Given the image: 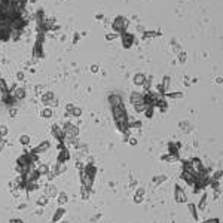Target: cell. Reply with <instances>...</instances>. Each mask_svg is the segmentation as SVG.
<instances>
[{"instance_id": "cell-1", "label": "cell", "mask_w": 223, "mask_h": 223, "mask_svg": "<svg viewBox=\"0 0 223 223\" xmlns=\"http://www.w3.org/2000/svg\"><path fill=\"white\" fill-rule=\"evenodd\" d=\"M174 199H175V202H178V204H185V202H187V196H186L185 190H183L180 186H178V185L174 186Z\"/></svg>"}, {"instance_id": "cell-2", "label": "cell", "mask_w": 223, "mask_h": 223, "mask_svg": "<svg viewBox=\"0 0 223 223\" xmlns=\"http://www.w3.org/2000/svg\"><path fill=\"white\" fill-rule=\"evenodd\" d=\"M79 173H80V182H82V186H85V187H88V189H92V183H94L95 178L91 177L88 173H85L83 170L79 171Z\"/></svg>"}, {"instance_id": "cell-3", "label": "cell", "mask_w": 223, "mask_h": 223, "mask_svg": "<svg viewBox=\"0 0 223 223\" xmlns=\"http://www.w3.org/2000/svg\"><path fill=\"white\" fill-rule=\"evenodd\" d=\"M72 158V155H70V150L67 149V147H62L58 153V159H57V164H67V161H69Z\"/></svg>"}, {"instance_id": "cell-4", "label": "cell", "mask_w": 223, "mask_h": 223, "mask_svg": "<svg viewBox=\"0 0 223 223\" xmlns=\"http://www.w3.org/2000/svg\"><path fill=\"white\" fill-rule=\"evenodd\" d=\"M24 175V180H26V183H30V182H37L39 180V177H40V174L37 173V170L36 168H31L30 171H27L26 174H22Z\"/></svg>"}, {"instance_id": "cell-5", "label": "cell", "mask_w": 223, "mask_h": 223, "mask_svg": "<svg viewBox=\"0 0 223 223\" xmlns=\"http://www.w3.org/2000/svg\"><path fill=\"white\" fill-rule=\"evenodd\" d=\"M51 132H52V136L58 140V141H62L64 143V132H62V128L58 125V124H54L51 126Z\"/></svg>"}, {"instance_id": "cell-6", "label": "cell", "mask_w": 223, "mask_h": 223, "mask_svg": "<svg viewBox=\"0 0 223 223\" xmlns=\"http://www.w3.org/2000/svg\"><path fill=\"white\" fill-rule=\"evenodd\" d=\"M180 178H182L186 185H189V186H193V185H195V174L182 171V173H180Z\"/></svg>"}, {"instance_id": "cell-7", "label": "cell", "mask_w": 223, "mask_h": 223, "mask_svg": "<svg viewBox=\"0 0 223 223\" xmlns=\"http://www.w3.org/2000/svg\"><path fill=\"white\" fill-rule=\"evenodd\" d=\"M45 195H46L49 199H51V198H57V195H58V189H57V186H55V185H52V183L46 185V187H45Z\"/></svg>"}, {"instance_id": "cell-8", "label": "cell", "mask_w": 223, "mask_h": 223, "mask_svg": "<svg viewBox=\"0 0 223 223\" xmlns=\"http://www.w3.org/2000/svg\"><path fill=\"white\" fill-rule=\"evenodd\" d=\"M144 195H146V189L144 187H138L134 193V204H141L144 201Z\"/></svg>"}, {"instance_id": "cell-9", "label": "cell", "mask_w": 223, "mask_h": 223, "mask_svg": "<svg viewBox=\"0 0 223 223\" xmlns=\"http://www.w3.org/2000/svg\"><path fill=\"white\" fill-rule=\"evenodd\" d=\"M51 147V143L48 141V140H45V141H42V143H39L34 149H33V152H36V153H45V152H48V149Z\"/></svg>"}, {"instance_id": "cell-10", "label": "cell", "mask_w": 223, "mask_h": 223, "mask_svg": "<svg viewBox=\"0 0 223 223\" xmlns=\"http://www.w3.org/2000/svg\"><path fill=\"white\" fill-rule=\"evenodd\" d=\"M64 214H65V208L64 207H58L57 208V211L54 213V216H52V223H60L61 220H62V217H64Z\"/></svg>"}, {"instance_id": "cell-11", "label": "cell", "mask_w": 223, "mask_h": 223, "mask_svg": "<svg viewBox=\"0 0 223 223\" xmlns=\"http://www.w3.org/2000/svg\"><path fill=\"white\" fill-rule=\"evenodd\" d=\"M57 202L60 207H64L67 202H69V195H67L65 192H58L57 195Z\"/></svg>"}, {"instance_id": "cell-12", "label": "cell", "mask_w": 223, "mask_h": 223, "mask_svg": "<svg viewBox=\"0 0 223 223\" xmlns=\"http://www.w3.org/2000/svg\"><path fill=\"white\" fill-rule=\"evenodd\" d=\"M207 202H208V195H207V193H202V196H201V199H199V202H198L196 208L201 210V211H204L205 207H207Z\"/></svg>"}, {"instance_id": "cell-13", "label": "cell", "mask_w": 223, "mask_h": 223, "mask_svg": "<svg viewBox=\"0 0 223 223\" xmlns=\"http://www.w3.org/2000/svg\"><path fill=\"white\" fill-rule=\"evenodd\" d=\"M190 162H192V165H193V168H195V174L204 170V165H202V162H201L199 158H192Z\"/></svg>"}, {"instance_id": "cell-14", "label": "cell", "mask_w": 223, "mask_h": 223, "mask_svg": "<svg viewBox=\"0 0 223 223\" xmlns=\"http://www.w3.org/2000/svg\"><path fill=\"white\" fill-rule=\"evenodd\" d=\"M182 171H186V173L195 174V168H193V165H192L190 159H187V161H183V164H182Z\"/></svg>"}, {"instance_id": "cell-15", "label": "cell", "mask_w": 223, "mask_h": 223, "mask_svg": "<svg viewBox=\"0 0 223 223\" xmlns=\"http://www.w3.org/2000/svg\"><path fill=\"white\" fill-rule=\"evenodd\" d=\"M36 170H37V173H39L40 175H46V174L51 171V167H49L48 164H39V167H37Z\"/></svg>"}, {"instance_id": "cell-16", "label": "cell", "mask_w": 223, "mask_h": 223, "mask_svg": "<svg viewBox=\"0 0 223 223\" xmlns=\"http://www.w3.org/2000/svg\"><path fill=\"white\" fill-rule=\"evenodd\" d=\"M187 207H189V211H190V214H192V217H193V220H199V214H198V208H196V204H192V202H189L187 204Z\"/></svg>"}, {"instance_id": "cell-17", "label": "cell", "mask_w": 223, "mask_h": 223, "mask_svg": "<svg viewBox=\"0 0 223 223\" xmlns=\"http://www.w3.org/2000/svg\"><path fill=\"white\" fill-rule=\"evenodd\" d=\"M178 150H180V149L175 146V143H168V153L173 155L174 158H177V159H178Z\"/></svg>"}, {"instance_id": "cell-18", "label": "cell", "mask_w": 223, "mask_h": 223, "mask_svg": "<svg viewBox=\"0 0 223 223\" xmlns=\"http://www.w3.org/2000/svg\"><path fill=\"white\" fill-rule=\"evenodd\" d=\"M24 189H26L28 193H31V192H34V190H37V189H39V183H37V182L26 183V185H24Z\"/></svg>"}, {"instance_id": "cell-19", "label": "cell", "mask_w": 223, "mask_h": 223, "mask_svg": "<svg viewBox=\"0 0 223 223\" xmlns=\"http://www.w3.org/2000/svg\"><path fill=\"white\" fill-rule=\"evenodd\" d=\"M178 128H180V129H183L185 132H190L193 126H192V124H190V122L183 121V122H180V124H178Z\"/></svg>"}, {"instance_id": "cell-20", "label": "cell", "mask_w": 223, "mask_h": 223, "mask_svg": "<svg viewBox=\"0 0 223 223\" xmlns=\"http://www.w3.org/2000/svg\"><path fill=\"white\" fill-rule=\"evenodd\" d=\"M48 202H49V198L46 196V195H42V196H39V199H37V205L39 207H46L48 205Z\"/></svg>"}, {"instance_id": "cell-21", "label": "cell", "mask_w": 223, "mask_h": 223, "mask_svg": "<svg viewBox=\"0 0 223 223\" xmlns=\"http://www.w3.org/2000/svg\"><path fill=\"white\" fill-rule=\"evenodd\" d=\"M91 190H92V189H88V187H85V186L80 187V195H82V199H83V201H88V199H89Z\"/></svg>"}, {"instance_id": "cell-22", "label": "cell", "mask_w": 223, "mask_h": 223, "mask_svg": "<svg viewBox=\"0 0 223 223\" xmlns=\"http://www.w3.org/2000/svg\"><path fill=\"white\" fill-rule=\"evenodd\" d=\"M167 178H168V177H167L165 174H159V175H156V177H153V180H152V182H153L155 185H161V183H164V182H167Z\"/></svg>"}, {"instance_id": "cell-23", "label": "cell", "mask_w": 223, "mask_h": 223, "mask_svg": "<svg viewBox=\"0 0 223 223\" xmlns=\"http://www.w3.org/2000/svg\"><path fill=\"white\" fill-rule=\"evenodd\" d=\"M131 103L132 104H138V103H143V95L141 94H132L131 95Z\"/></svg>"}, {"instance_id": "cell-24", "label": "cell", "mask_w": 223, "mask_h": 223, "mask_svg": "<svg viewBox=\"0 0 223 223\" xmlns=\"http://www.w3.org/2000/svg\"><path fill=\"white\" fill-rule=\"evenodd\" d=\"M40 116H42L43 119H51V118H52V109H43V110L40 112Z\"/></svg>"}, {"instance_id": "cell-25", "label": "cell", "mask_w": 223, "mask_h": 223, "mask_svg": "<svg viewBox=\"0 0 223 223\" xmlns=\"http://www.w3.org/2000/svg\"><path fill=\"white\" fill-rule=\"evenodd\" d=\"M161 161H164V162H175L177 161V158H174V156L173 155H162L161 156Z\"/></svg>"}, {"instance_id": "cell-26", "label": "cell", "mask_w": 223, "mask_h": 223, "mask_svg": "<svg viewBox=\"0 0 223 223\" xmlns=\"http://www.w3.org/2000/svg\"><path fill=\"white\" fill-rule=\"evenodd\" d=\"M19 143L22 146H28L30 144V136H27V134H24V136L19 137Z\"/></svg>"}, {"instance_id": "cell-27", "label": "cell", "mask_w": 223, "mask_h": 223, "mask_svg": "<svg viewBox=\"0 0 223 223\" xmlns=\"http://www.w3.org/2000/svg\"><path fill=\"white\" fill-rule=\"evenodd\" d=\"M8 132H9V129H8V126L6 125H0V138H5L6 136H8Z\"/></svg>"}, {"instance_id": "cell-28", "label": "cell", "mask_w": 223, "mask_h": 223, "mask_svg": "<svg viewBox=\"0 0 223 223\" xmlns=\"http://www.w3.org/2000/svg\"><path fill=\"white\" fill-rule=\"evenodd\" d=\"M72 115H73V116H80V115H82V110H80L79 107H73V109H72Z\"/></svg>"}, {"instance_id": "cell-29", "label": "cell", "mask_w": 223, "mask_h": 223, "mask_svg": "<svg viewBox=\"0 0 223 223\" xmlns=\"http://www.w3.org/2000/svg\"><path fill=\"white\" fill-rule=\"evenodd\" d=\"M128 143H129L131 146H137V144H138V140H137L136 137H132V136H129V138H128Z\"/></svg>"}, {"instance_id": "cell-30", "label": "cell", "mask_w": 223, "mask_h": 223, "mask_svg": "<svg viewBox=\"0 0 223 223\" xmlns=\"http://www.w3.org/2000/svg\"><path fill=\"white\" fill-rule=\"evenodd\" d=\"M199 223H220V219L214 217V219H208V220H205V222H199Z\"/></svg>"}, {"instance_id": "cell-31", "label": "cell", "mask_w": 223, "mask_h": 223, "mask_svg": "<svg viewBox=\"0 0 223 223\" xmlns=\"http://www.w3.org/2000/svg\"><path fill=\"white\" fill-rule=\"evenodd\" d=\"M168 97H170V98H182L183 94H180V92H174V94H168Z\"/></svg>"}, {"instance_id": "cell-32", "label": "cell", "mask_w": 223, "mask_h": 223, "mask_svg": "<svg viewBox=\"0 0 223 223\" xmlns=\"http://www.w3.org/2000/svg\"><path fill=\"white\" fill-rule=\"evenodd\" d=\"M26 95V92L24 91H22V89H18V91L15 92V97H18V98H22V97H24Z\"/></svg>"}, {"instance_id": "cell-33", "label": "cell", "mask_w": 223, "mask_h": 223, "mask_svg": "<svg viewBox=\"0 0 223 223\" xmlns=\"http://www.w3.org/2000/svg\"><path fill=\"white\" fill-rule=\"evenodd\" d=\"M16 208H18L19 211H22V210H26V208H27V204H26V202H21V204H19Z\"/></svg>"}, {"instance_id": "cell-34", "label": "cell", "mask_w": 223, "mask_h": 223, "mask_svg": "<svg viewBox=\"0 0 223 223\" xmlns=\"http://www.w3.org/2000/svg\"><path fill=\"white\" fill-rule=\"evenodd\" d=\"M143 80H144L143 75H137V77H136V83H141Z\"/></svg>"}, {"instance_id": "cell-35", "label": "cell", "mask_w": 223, "mask_h": 223, "mask_svg": "<svg viewBox=\"0 0 223 223\" xmlns=\"http://www.w3.org/2000/svg\"><path fill=\"white\" fill-rule=\"evenodd\" d=\"M5 149V140L3 138H0V153H2V150Z\"/></svg>"}, {"instance_id": "cell-36", "label": "cell", "mask_w": 223, "mask_h": 223, "mask_svg": "<svg viewBox=\"0 0 223 223\" xmlns=\"http://www.w3.org/2000/svg\"><path fill=\"white\" fill-rule=\"evenodd\" d=\"M9 223H26L24 220H19V219H12Z\"/></svg>"}, {"instance_id": "cell-37", "label": "cell", "mask_w": 223, "mask_h": 223, "mask_svg": "<svg viewBox=\"0 0 223 223\" xmlns=\"http://www.w3.org/2000/svg\"><path fill=\"white\" fill-rule=\"evenodd\" d=\"M61 223H69V222H65V220H64V222H61Z\"/></svg>"}]
</instances>
